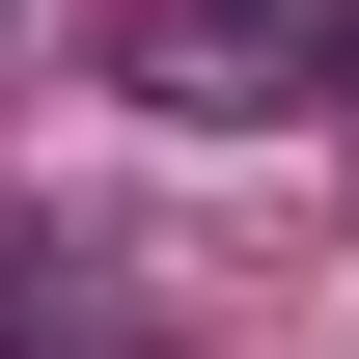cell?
<instances>
[{"label": "cell", "instance_id": "6da1fadb", "mask_svg": "<svg viewBox=\"0 0 359 359\" xmlns=\"http://www.w3.org/2000/svg\"><path fill=\"white\" fill-rule=\"evenodd\" d=\"M111 83L194 138H359V0H138Z\"/></svg>", "mask_w": 359, "mask_h": 359}, {"label": "cell", "instance_id": "7a4b0ae2", "mask_svg": "<svg viewBox=\"0 0 359 359\" xmlns=\"http://www.w3.org/2000/svg\"><path fill=\"white\" fill-rule=\"evenodd\" d=\"M0 359H166V304H138L83 222H28V194H0Z\"/></svg>", "mask_w": 359, "mask_h": 359}]
</instances>
